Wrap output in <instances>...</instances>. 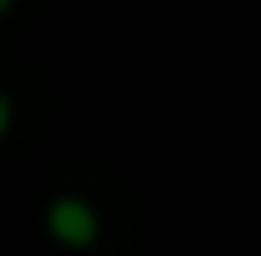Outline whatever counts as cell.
<instances>
[{
    "label": "cell",
    "mask_w": 261,
    "mask_h": 256,
    "mask_svg": "<svg viewBox=\"0 0 261 256\" xmlns=\"http://www.w3.org/2000/svg\"><path fill=\"white\" fill-rule=\"evenodd\" d=\"M9 124H14V105H9V96H0V137L9 133Z\"/></svg>",
    "instance_id": "obj_2"
},
{
    "label": "cell",
    "mask_w": 261,
    "mask_h": 256,
    "mask_svg": "<svg viewBox=\"0 0 261 256\" xmlns=\"http://www.w3.org/2000/svg\"><path fill=\"white\" fill-rule=\"evenodd\" d=\"M46 234L64 247H92L101 234V220L83 197H55L46 206Z\"/></svg>",
    "instance_id": "obj_1"
},
{
    "label": "cell",
    "mask_w": 261,
    "mask_h": 256,
    "mask_svg": "<svg viewBox=\"0 0 261 256\" xmlns=\"http://www.w3.org/2000/svg\"><path fill=\"white\" fill-rule=\"evenodd\" d=\"M9 5H14V0H0V14H9Z\"/></svg>",
    "instance_id": "obj_3"
}]
</instances>
